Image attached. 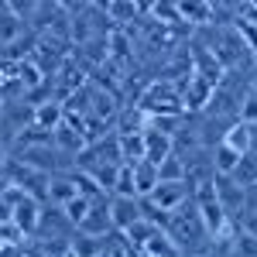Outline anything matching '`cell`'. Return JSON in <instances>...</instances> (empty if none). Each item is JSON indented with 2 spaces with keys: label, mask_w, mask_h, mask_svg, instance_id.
Returning a JSON list of instances; mask_svg holds the SVG:
<instances>
[{
  "label": "cell",
  "mask_w": 257,
  "mask_h": 257,
  "mask_svg": "<svg viewBox=\"0 0 257 257\" xmlns=\"http://www.w3.org/2000/svg\"><path fill=\"white\" fill-rule=\"evenodd\" d=\"M250 89H254V93H257V82H254V86H250Z\"/></svg>",
  "instance_id": "obj_18"
},
{
  "label": "cell",
  "mask_w": 257,
  "mask_h": 257,
  "mask_svg": "<svg viewBox=\"0 0 257 257\" xmlns=\"http://www.w3.org/2000/svg\"><path fill=\"white\" fill-rule=\"evenodd\" d=\"M21 240H24V233H21L18 226L11 219H0V247H18Z\"/></svg>",
  "instance_id": "obj_14"
},
{
  "label": "cell",
  "mask_w": 257,
  "mask_h": 257,
  "mask_svg": "<svg viewBox=\"0 0 257 257\" xmlns=\"http://www.w3.org/2000/svg\"><path fill=\"white\" fill-rule=\"evenodd\" d=\"M141 216H144V209H141L138 196H123V192L110 196V219H113V230H117V233H123V230Z\"/></svg>",
  "instance_id": "obj_6"
},
{
  "label": "cell",
  "mask_w": 257,
  "mask_h": 257,
  "mask_svg": "<svg viewBox=\"0 0 257 257\" xmlns=\"http://www.w3.org/2000/svg\"><path fill=\"white\" fill-rule=\"evenodd\" d=\"M131 182H134V196H138V199L151 196V189L161 182L158 165H155V161H148V158L134 161V165H131Z\"/></svg>",
  "instance_id": "obj_8"
},
{
  "label": "cell",
  "mask_w": 257,
  "mask_h": 257,
  "mask_svg": "<svg viewBox=\"0 0 257 257\" xmlns=\"http://www.w3.org/2000/svg\"><path fill=\"white\" fill-rule=\"evenodd\" d=\"M161 230L175 240L185 254H192V250L199 254V250H206L202 243H213V240H209V230L202 226V219H199V213H196V206H192V202H182L178 209H172Z\"/></svg>",
  "instance_id": "obj_1"
},
{
  "label": "cell",
  "mask_w": 257,
  "mask_h": 257,
  "mask_svg": "<svg viewBox=\"0 0 257 257\" xmlns=\"http://www.w3.org/2000/svg\"><path fill=\"white\" fill-rule=\"evenodd\" d=\"M237 120H247V123H257V93L247 89L240 96V106H237Z\"/></svg>",
  "instance_id": "obj_12"
},
{
  "label": "cell",
  "mask_w": 257,
  "mask_h": 257,
  "mask_svg": "<svg viewBox=\"0 0 257 257\" xmlns=\"http://www.w3.org/2000/svg\"><path fill=\"white\" fill-rule=\"evenodd\" d=\"M38 7H41V0H7V11H11V14H18L21 21L35 18V14H38Z\"/></svg>",
  "instance_id": "obj_13"
},
{
  "label": "cell",
  "mask_w": 257,
  "mask_h": 257,
  "mask_svg": "<svg viewBox=\"0 0 257 257\" xmlns=\"http://www.w3.org/2000/svg\"><path fill=\"white\" fill-rule=\"evenodd\" d=\"M158 175H161V178H189V168H185V158L172 151V155H168V158H165V161L158 165Z\"/></svg>",
  "instance_id": "obj_11"
},
{
  "label": "cell",
  "mask_w": 257,
  "mask_h": 257,
  "mask_svg": "<svg viewBox=\"0 0 257 257\" xmlns=\"http://www.w3.org/2000/svg\"><path fill=\"white\" fill-rule=\"evenodd\" d=\"M110 257H131L127 250H120V247H110Z\"/></svg>",
  "instance_id": "obj_16"
},
{
  "label": "cell",
  "mask_w": 257,
  "mask_h": 257,
  "mask_svg": "<svg viewBox=\"0 0 257 257\" xmlns=\"http://www.w3.org/2000/svg\"><path fill=\"white\" fill-rule=\"evenodd\" d=\"M141 134H144V158L155 161V165H161V161L175 151V138H172L165 127H158L155 120H148V123L141 127Z\"/></svg>",
  "instance_id": "obj_5"
},
{
  "label": "cell",
  "mask_w": 257,
  "mask_h": 257,
  "mask_svg": "<svg viewBox=\"0 0 257 257\" xmlns=\"http://www.w3.org/2000/svg\"><path fill=\"white\" fill-rule=\"evenodd\" d=\"M138 110L148 120L158 117H182L185 113V99H182V86L172 79H155L144 86V93L138 96Z\"/></svg>",
  "instance_id": "obj_2"
},
{
  "label": "cell",
  "mask_w": 257,
  "mask_h": 257,
  "mask_svg": "<svg viewBox=\"0 0 257 257\" xmlns=\"http://www.w3.org/2000/svg\"><path fill=\"white\" fill-rule=\"evenodd\" d=\"M41 199L28 196L24 189H21L18 196H14V202H11V223L18 226L21 233L28 237V233H38V223H41Z\"/></svg>",
  "instance_id": "obj_4"
},
{
  "label": "cell",
  "mask_w": 257,
  "mask_h": 257,
  "mask_svg": "<svg viewBox=\"0 0 257 257\" xmlns=\"http://www.w3.org/2000/svg\"><path fill=\"white\" fill-rule=\"evenodd\" d=\"M223 144H230V148H237L240 155H250L254 151V127L247 123V120H237V123H230L226 131H223Z\"/></svg>",
  "instance_id": "obj_9"
},
{
  "label": "cell",
  "mask_w": 257,
  "mask_h": 257,
  "mask_svg": "<svg viewBox=\"0 0 257 257\" xmlns=\"http://www.w3.org/2000/svg\"><path fill=\"white\" fill-rule=\"evenodd\" d=\"M230 257H233V254H230Z\"/></svg>",
  "instance_id": "obj_19"
},
{
  "label": "cell",
  "mask_w": 257,
  "mask_h": 257,
  "mask_svg": "<svg viewBox=\"0 0 257 257\" xmlns=\"http://www.w3.org/2000/svg\"><path fill=\"white\" fill-rule=\"evenodd\" d=\"M175 7H178V21L192 24V28H209L216 21L213 0H175Z\"/></svg>",
  "instance_id": "obj_7"
},
{
  "label": "cell",
  "mask_w": 257,
  "mask_h": 257,
  "mask_svg": "<svg viewBox=\"0 0 257 257\" xmlns=\"http://www.w3.org/2000/svg\"><path fill=\"white\" fill-rule=\"evenodd\" d=\"M96 257H110V247H106V250H99V254Z\"/></svg>",
  "instance_id": "obj_17"
},
{
  "label": "cell",
  "mask_w": 257,
  "mask_h": 257,
  "mask_svg": "<svg viewBox=\"0 0 257 257\" xmlns=\"http://www.w3.org/2000/svg\"><path fill=\"white\" fill-rule=\"evenodd\" d=\"M240 161H243V155H240L237 148H230V144H223V141L216 144V151H213V172H216V175H233Z\"/></svg>",
  "instance_id": "obj_10"
},
{
  "label": "cell",
  "mask_w": 257,
  "mask_h": 257,
  "mask_svg": "<svg viewBox=\"0 0 257 257\" xmlns=\"http://www.w3.org/2000/svg\"><path fill=\"white\" fill-rule=\"evenodd\" d=\"M192 185H196L192 178H161L158 185L151 189V196H144V202H148L151 209H158V213H172L182 202H189Z\"/></svg>",
  "instance_id": "obj_3"
},
{
  "label": "cell",
  "mask_w": 257,
  "mask_h": 257,
  "mask_svg": "<svg viewBox=\"0 0 257 257\" xmlns=\"http://www.w3.org/2000/svg\"><path fill=\"white\" fill-rule=\"evenodd\" d=\"M7 161H11V158H7V144H4V141H0V172H4V168H7Z\"/></svg>",
  "instance_id": "obj_15"
}]
</instances>
